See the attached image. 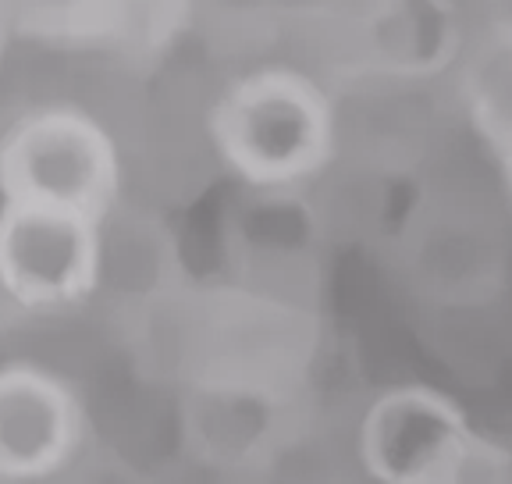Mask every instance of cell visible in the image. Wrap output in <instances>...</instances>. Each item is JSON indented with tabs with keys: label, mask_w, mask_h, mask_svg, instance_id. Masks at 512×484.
<instances>
[{
	"label": "cell",
	"mask_w": 512,
	"mask_h": 484,
	"mask_svg": "<svg viewBox=\"0 0 512 484\" xmlns=\"http://www.w3.org/2000/svg\"><path fill=\"white\" fill-rule=\"evenodd\" d=\"M210 143L224 168L256 193H288L317 178L335 157V104L328 89L299 68H256L217 97Z\"/></svg>",
	"instance_id": "6da1fadb"
},
{
	"label": "cell",
	"mask_w": 512,
	"mask_h": 484,
	"mask_svg": "<svg viewBox=\"0 0 512 484\" xmlns=\"http://www.w3.org/2000/svg\"><path fill=\"white\" fill-rule=\"evenodd\" d=\"M118 193V143L82 107H36L0 132V203L64 210L104 225Z\"/></svg>",
	"instance_id": "7a4b0ae2"
},
{
	"label": "cell",
	"mask_w": 512,
	"mask_h": 484,
	"mask_svg": "<svg viewBox=\"0 0 512 484\" xmlns=\"http://www.w3.org/2000/svg\"><path fill=\"white\" fill-rule=\"evenodd\" d=\"M104 271V225L79 214L0 203V292L25 310H68Z\"/></svg>",
	"instance_id": "3957f363"
},
{
	"label": "cell",
	"mask_w": 512,
	"mask_h": 484,
	"mask_svg": "<svg viewBox=\"0 0 512 484\" xmlns=\"http://www.w3.org/2000/svg\"><path fill=\"white\" fill-rule=\"evenodd\" d=\"M470 417L427 385L388 388L360 420V460L377 484H434L473 445Z\"/></svg>",
	"instance_id": "277c9868"
},
{
	"label": "cell",
	"mask_w": 512,
	"mask_h": 484,
	"mask_svg": "<svg viewBox=\"0 0 512 484\" xmlns=\"http://www.w3.org/2000/svg\"><path fill=\"white\" fill-rule=\"evenodd\" d=\"M82 406L57 374L36 363L0 367V484L50 477L82 442Z\"/></svg>",
	"instance_id": "5b68a950"
},
{
	"label": "cell",
	"mask_w": 512,
	"mask_h": 484,
	"mask_svg": "<svg viewBox=\"0 0 512 484\" xmlns=\"http://www.w3.org/2000/svg\"><path fill=\"white\" fill-rule=\"evenodd\" d=\"M296 428V392L192 385L185 396V438L196 460L221 470H249L274 460Z\"/></svg>",
	"instance_id": "8992f818"
},
{
	"label": "cell",
	"mask_w": 512,
	"mask_h": 484,
	"mask_svg": "<svg viewBox=\"0 0 512 484\" xmlns=\"http://www.w3.org/2000/svg\"><path fill=\"white\" fill-rule=\"evenodd\" d=\"M456 0H367L356 18L360 65L388 79H431L459 54Z\"/></svg>",
	"instance_id": "52a82bcc"
},
{
	"label": "cell",
	"mask_w": 512,
	"mask_h": 484,
	"mask_svg": "<svg viewBox=\"0 0 512 484\" xmlns=\"http://www.w3.org/2000/svg\"><path fill=\"white\" fill-rule=\"evenodd\" d=\"M29 18L50 25L61 40L82 43H164L182 25L189 0H25Z\"/></svg>",
	"instance_id": "ba28073f"
},
{
	"label": "cell",
	"mask_w": 512,
	"mask_h": 484,
	"mask_svg": "<svg viewBox=\"0 0 512 484\" xmlns=\"http://www.w3.org/2000/svg\"><path fill=\"white\" fill-rule=\"evenodd\" d=\"M466 104H470L473 129L488 143L491 154L502 150L512 139V43L505 36L470 65Z\"/></svg>",
	"instance_id": "9c48e42d"
},
{
	"label": "cell",
	"mask_w": 512,
	"mask_h": 484,
	"mask_svg": "<svg viewBox=\"0 0 512 484\" xmlns=\"http://www.w3.org/2000/svg\"><path fill=\"white\" fill-rule=\"evenodd\" d=\"M434 484H512V460L502 445L477 435L456 467L445 470Z\"/></svg>",
	"instance_id": "30bf717a"
},
{
	"label": "cell",
	"mask_w": 512,
	"mask_h": 484,
	"mask_svg": "<svg viewBox=\"0 0 512 484\" xmlns=\"http://www.w3.org/2000/svg\"><path fill=\"white\" fill-rule=\"evenodd\" d=\"M495 161H498V171H502L505 193L512 196V139L502 146V150H495Z\"/></svg>",
	"instance_id": "8fae6325"
},
{
	"label": "cell",
	"mask_w": 512,
	"mask_h": 484,
	"mask_svg": "<svg viewBox=\"0 0 512 484\" xmlns=\"http://www.w3.org/2000/svg\"><path fill=\"white\" fill-rule=\"evenodd\" d=\"M4 54H8V29H4V18H0V65H4Z\"/></svg>",
	"instance_id": "7c38bea8"
},
{
	"label": "cell",
	"mask_w": 512,
	"mask_h": 484,
	"mask_svg": "<svg viewBox=\"0 0 512 484\" xmlns=\"http://www.w3.org/2000/svg\"><path fill=\"white\" fill-rule=\"evenodd\" d=\"M505 40H509V43H512V25H509V33H505Z\"/></svg>",
	"instance_id": "4fadbf2b"
}]
</instances>
